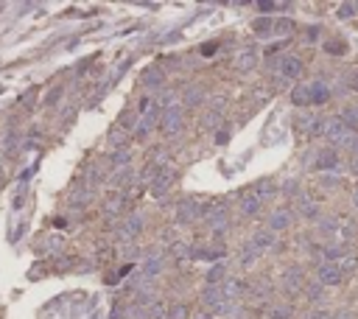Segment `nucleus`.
Segmentation results:
<instances>
[{"label":"nucleus","mask_w":358,"mask_h":319,"mask_svg":"<svg viewBox=\"0 0 358 319\" xmlns=\"http://www.w3.org/2000/svg\"><path fill=\"white\" fill-rule=\"evenodd\" d=\"M204 95H201V90H196V87H191L188 93H185V104H199Z\"/></svg>","instance_id":"nucleus-28"},{"label":"nucleus","mask_w":358,"mask_h":319,"mask_svg":"<svg viewBox=\"0 0 358 319\" xmlns=\"http://www.w3.org/2000/svg\"><path fill=\"white\" fill-rule=\"evenodd\" d=\"M356 87H358V84H356Z\"/></svg>","instance_id":"nucleus-43"},{"label":"nucleus","mask_w":358,"mask_h":319,"mask_svg":"<svg viewBox=\"0 0 358 319\" xmlns=\"http://www.w3.org/2000/svg\"><path fill=\"white\" fill-rule=\"evenodd\" d=\"M171 185H174V168L165 165V168H160V174L151 179V196H165Z\"/></svg>","instance_id":"nucleus-3"},{"label":"nucleus","mask_w":358,"mask_h":319,"mask_svg":"<svg viewBox=\"0 0 358 319\" xmlns=\"http://www.w3.org/2000/svg\"><path fill=\"white\" fill-rule=\"evenodd\" d=\"M185 317H188L185 305H174V308H171V314H168V319H185Z\"/></svg>","instance_id":"nucleus-33"},{"label":"nucleus","mask_w":358,"mask_h":319,"mask_svg":"<svg viewBox=\"0 0 358 319\" xmlns=\"http://www.w3.org/2000/svg\"><path fill=\"white\" fill-rule=\"evenodd\" d=\"M353 171H356V174H358V154H356V157H353Z\"/></svg>","instance_id":"nucleus-41"},{"label":"nucleus","mask_w":358,"mask_h":319,"mask_svg":"<svg viewBox=\"0 0 358 319\" xmlns=\"http://www.w3.org/2000/svg\"><path fill=\"white\" fill-rule=\"evenodd\" d=\"M266 196H271V185H269V182H260V185H258V199L263 202Z\"/></svg>","instance_id":"nucleus-34"},{"label":"nucleus","mask_w":358,"mask_h":319,"mask_svg":"<svg viewBox=\"0 0 358 319\" xmlns=\"http://www.w3.org/2000/svg\"><path fill=\"white\" fill-rule=\"evenodd\" d=\"M291 31H294V23H291L289 17H280V20H274V28H271V36H289Z\"/></svg>","instance_id":"nucleus-18"},{"label":"nucleus","mask_w":358,"mask_h":319,"mask_svg":"<svg viewBox=\"0 0 358 319\" xmlns=\"http://www.w3.org/2000/svg\"><path fill=\"white\" fill-rule=\"evenodd\" d=\"M341 17H353V11H356V6H350V3H344V6H341Z\"/></svg>","instance_id":"nucleus-37"},{"label":"nucleus","mask_w":358,"mask_h":319,"mask_svg":"<svg viewBox=\"0 0 358 319\" xmlns=\"http://www.w3.org/2000/svg\"><path fill=\"white\" fill-rule=\"evenodd\" d=\"M299 213H302L305 218H316L319 216V207H316L314 202H302V205H299Z\"/></svg>","instance_id":"nucleus-26"},{"label":"nucleus","mask_w":358,"mask_h":319,"mask_svg":"<svg viewBox=\"0 0 358 319\" xmlns=\"http://www.w3.org/2000/svg\"><path fill=\"white\" fill-rule=\"evenodd\" d=\"M224 275H227V266H224V263H219V266H216V269H213V272L207 275V283H210V285H219V280H221Z\"/></svg>","instance_id":"nucleus-24"},{"label":"nucleus","mask_w":358,"mask_h":319,"mask_svg":"<svg viewBox=\"0 0 358 319\" xmlns=\"http://www.w3.org/2000/svg\"><path fill=\"white\" fill-rule=\"evenodd\" d=\"M314 168L316 171H336V168H339V154H336V148H322L319 157H316Z\"/></svg>","instance_id":"nucleus-6"},{"label":"nucleus","mask_w":358,"mask_h":319,"mask_svg":"<svg viewBox=\"0 0 358 319\" xmlns=\"http://www.w3.org/2000/svg\"><path fill=\"white\" fill-rule=\"evenodd\" d=\"M201 213H204V205L193 196H185L182 202L176 205V221H179V224H191V221H196Z\"/></svg>","instance_id":"nucleus-1"},{"label":"nucleus","mask_w":358,"mask_h":319,"mask_svg":"<svg viewBox=\"0 0 358 319\" xmlns=\"http://www.w3.org/2000/svg\"><path fill=\"white\" fill-rule=\"evenodd\" d=\"M258 255H260V252H258V247H255L252 241H246L244 247H241V255H238V260H241V266H252L255 260H258Z\"/></svg>","instance_id":"nucleus-15"},{"label":"nucleus","mask_w":358,"mask_h":319,"mask_svg":"<svg viewBox=\"0 0 358 319\" xmlns=\"http://www.w3.org/2000/svg\"><path fill=\"white\" fill-rule=\"evenodd\" d=\"M241 210H244V216H255L258 210H260V199H258V193H244V199H241Z\"/></svg>","instance_id":"nucleus-14"},{"label":"nucleus","mask_w":358,"mask_h":319,"mask_svg":"<svg viewBox=\"0 0 358 319\" xmlns=\"http://www.w3.org/2000/svg\"><path fill=\"white\" fill-rule=\"evenodd\" d=\"M160 126H163V132H165V135H176V132H179V126H182V112H179V106H174V109H165V112H163V121H160Z\"/></svg>","instance_id":"nucleus-5"},{"label":"nucleus","mask_w":358,"mask_h":319,"mask_svg":"<svg viewBox=\"0 0 358 319\" xmlns=\"http://www.w3.org/2000/svg\"><path fill=\"white\" fill-rule=\"evenodd\" d=\"M308 294H311V297H319V294H322V283H316V285H308Z\"/></svg>","instance_id":"nucleus-38"},{"label":"nucleus","mask_w":358,"mask_h":319,"mask_svg":"<svg viewBox=\"0 0 358 319\" xmlns=\"http://www.w3.org/2000/svg\"><path fill=\"white\" fill-rule=\"evenodd\" d=\"M289 224H291V213L289 210H277V213L269 218V230L271 233H280V230H286Z\"/></svg>","instance_id":"nucleus-13"},{"label":"nucleus","mask_w":358,"mask_h":319,"mask_svg":"<svg viewBox=\"0 0 358 319\" xmlns=\"http://www.w3.org/2000/svg\"><path fill=\"white\" fill-rule=\"evenodd\" d=\"M277 65H280V76H283V78H299V76H302V59L294 56V53L280 56Z\"/></svg>","instance_id":"nucleus-2"},{"label":"nucleus","mask_w":358,"mask_h":319,"mask_svg":"<svg viewBox=\"0 0 358 319\" xmlns=\"http://www.w3.org/2000/svg\"><path fill=\"white\" fill-rule=\"evenodd\" d=\"M160 121H163V109H160V106H154V109H151L149 115H143V118H140V121H137V129H134V138H146V135H149V132L154 129V126H157Z\"/></svg>","instance_id":"nucleus-4"},{"label":"nucleus","mask_w":358,"mask_h":319,"mask_svg":"<svg viewBox=\"0 0 358 319\" xmlns=\"http://www.w3.org/2000/svg\"><path fill=\"white\" fill-rule=\"evenodd\" d=\"M291 317V305H277L271 308V319H289Z\"/></svg>","instance_id":"nucleus-27"},{"label":"nucleus","mask_w":358,"mask_h":319,"mask_svg":"<svg viewBox=\"0 0 358 319\" xmlns=\"http://www.w3.org/2000/svg\"><path fill=\"white\" fill-rule=\"evenodd\" d=\"M129 177H131V174H129V168H121V174H115V185H123V182H129Z\"/></svg>","instance_id":"nucleus-35"},{"label":"nucleus","mask_w":358,"mask_h":319,"mask_svg":"<svg viewBox=\"0 0 358 319\" xmlns=\"http://www.w3.org/2000/svg\"><path fill=\"white\" fill-rule=\"evenodd\" d=\"M308 93H311V104H327V98H330V90L325 87V81H314L308 87Z\"/></svg>","instance_id":"nucleus-12"},{"label":"nucleus","mask_w":358,"mask_h":319,"mask_svg":"<svg viewBox=\"0 0 358 319\" xmlns=\"http://www.w3.org/2000/svg\"><path fill=\"white\" fill-rule=\"evenodd\" d=\"M314 319H330V317H327L325 311H316V314H314Z\"/></svg>","instance_id":"nucleus-40"},{"label":"nucleus","mask_w":358,"mask_h":319,"mask_svg":"<svg viewBox=\"0 0 358 319\" xmlns=\"http://www.w3.org/2000/svg\"><path fill=\"white\" fill-rule=\"evenodd\" d=\"M121 207H123V196H121V193H115L112 199H106L104 213H106V216H118V213H121Z\"/></svg>","instance_id":"nucleus-21"},{"label":"nucleus","mask_w":358,"mask_h":319,"mask_svg":"<svg viewBox=\"0 0 358 319\" xmlns=\"http://www.w3.org/2000/svg\"><path fill=\"white\" fill-rule=\"evenodd\" d=\"M358 263V258L356 255H353V252H347V255H344V258H341V266L339 269H353Z\"/></svg>","instance_id":"nucleus-32"},{"label":"nucleus","mask_w":358,"mask_h":319,"mask_svg":"<svg viewBox=\"0 0 358 319\" xmlns=\"http://www.w3.org/2000/svg\"><path fill=\"white\" fill-rule=\"evenodd\" d=\"M174 258L176 260H191L193 258V252H191V247H188V244H174Z\"/></svg>","instance_id":"nucleus-23"},{"label":"nucleus","mask_w":358,"mask_h":319,"mask_svg":"<svg viewBox=\"0 0 358 319\" xmlns=\"http://www.w3.org/2000/svg\"><path fill=\"white\" fill-rule=\"evenodd\" d=\"M255 65H258V51H255V48H246V51L238 53V59H235L238 70H252Z\"/></svg>","instance_id":"nucleus-11"},{"label":"nucleus","mask_w":358,"mask_h":319,"mask_svg":"<svg viewBox=\"0 0 358 319\" xmlns=\"http://www.w3.org/2000/svg\"><path fill=\"white\" fill-rule=\"evenodd\" d=\"M319 283H322V285H336V283H341V269H339V263H322V266H319Z\"/></svg>","instance_id":"nucleus-8"},{"label":"nucleus","mask_w":358,"mask_h":319,"mask_svg":"<svg viewBox=\"0 0 358 319\" xmlns=\"http://www.w3.org/2000/svg\"><path fill=\"white\" fill-rule=\"evenodd\" d=\"M244 288H246V285L241 283V280H227V283H221V294H224V300H235Z\"/></svg>","instance_id":"nucleus-17"},{"label":"nucleus","mask_w":358,"mask_h":319,"mask_svg":"<svg viewBox=\"0 0 358 319\" xmlns=\"http://www.w3.org/2000/svg\"><path fill=\"white\" fill-rule=\"evenodd\" d=\"M341 121H344L347 129H356L358 126V106H347V109L341 112Z\"/></svg>","instance_id":"nucleus-22"},{"label":"nucleus","mask_w":358,"mask_h":319,"mask_svg":"<svg viewBox=\"0 0 358 319\" xmlns=\"http://www.w3.org/2000/svg\"><path fill=\"white\" fill-rule=\"evenodd\" d=\"M213 311H216V314H219V317H232V314H235V302H232V300H224V302H221V305H219V308H213Z\"/></svg>","instance_id":"nucleus-25"},{"label":"nucleus","mask_w":358,"mask_h":319,"mask_svg":"<svg viewBox=\"0 0 358 319\" xmlns=\"http://www.w3.org/2000/svg\"><path fill=\"white\" fill-rule=\"evenodd\" d=\"M87 199H90V193H87V190H76V196L70 199V202H73V205H84Z\"/></svg>","instance_id":"nucleus-36"},{"label":"nucleus","mask_w":358,"mask_h":319,"mask_svg":"<svg viewBox=\"0 0 358 319\" xmlns=\"http://www.w3.org/2000/svg\"><path fill=\"white\" fill-rule=\"evenodd\" d=\"M325 255H327V260H341L344 258V249H341V247H327Z\"/></svg>","instance_id":"nucleus-31"},{"label":"nucleus","mask_w":358,"mask_h":319,"mask_svg":"<svg viewBox=\"0 0 358 319\" xmlns=\"http://www.w3.org/2000/svg\"><path fill=\"white\" fill-rule=\"evenodd\" d=\"M297 285H299V269H294V272L286 277V288H289V291H294Z\"/></svg>","instance_id":"nucleus-30"},{"label":"nucleus","mask_w":358,"mask_h":319,"mask_svg":"<svg viewBox=\"0 0 358 319\" xmlns=\"http://www.w3.org/2000/svg\"><path fill=\"white\" fill-rule=\"evenodd\" d=\"M291 104H297V106L311 104V93H308V87H294V90H291Z\"/></svg>","instance_id":"nucleus-20"},{"label":"nucleus","mask_w":358,"mask_h":319,"mask_svg":"<svg viewBox=\"0 0 358 319\" xmlns=\"http://www.w3.org/2000/svg\"><path fill=\"white\" fill-rule=\"evenodd\" d=\"M252 28H255V34H260V36H271L274 20H271V17H260V20H255V23H252Z\"/></svg>","instance_id":"nucleus-19"},{"label":"nucleus","mask_w":358,"mask_h":319,"mask_svg":"<svg viewBox=\"0 0 358 319\" xmlns=\"http://www.w3.org/2000/svg\"><path fill=\"white\" fill-rule=\"evenodd\" d=\"M140 230H143V216L134 213V216H129L126 221H123V227L118 230V235H121L123 241H131L134 235H140Z\"/></svg>","instance_id":"nucleus-7"},{"label":"nucleus","mask_w":358,"mask_h":319,"mask_svg":"<svg viewBox=\"0 0 358 319\" xmlns=\"http://www.w3.org/2000/svg\"><path fill=\"white\" fill-rule=\"evenodd\" d=\"M207 227H213L216 233L227 230V207H216V210L207 216Z\"/></svg>","instance_id":"nucleus-10"},{"label":"nucleus","mask_w":358,"mask_h":319,"mask_svg":"<svg viewBox=\"0 0 358 319\" xmlns=\"http://www.w3.org/2000/svg\"><path fill=\"white\" fill-rule=\"evenodd\" d=\"M327 51H330V53H341V51H344V45H336V42H330V45H327Z\"/></svg>","instance_id":"nucleus-39"},{"label":"nucleus","mask_w":358,"mask_h":319,"mask_svg":"<svg viewBox=\"0 0 358 319\" xmlns=\"http://www.w3.org/2000/svg\"><path fill=\"white\" fill-rule=\"evenodd\" d=\"M126 163H129V151L126 148H121V151L112 154V165H126Z\"/></svg>","instance_id":"nucleus-29"},{"label":"nucleus","mask_w":358,"mask_h":319,"mask_svg":"<svg viewBox=\"0 0 358 319\" xmlns=\"http://www.w3.org/2000/svg\"><path fill=\"white\" fill-rule=\"evenodd\" d=\"M163 272V255L160 252H149V258H146V277H154Z\"/></svg>","instance_id":"nucleus-16"},{"label":"nucleus","mask_w":358,"mask_h":319,"mask_svg":"<svg viewBox=\"0 0 358 319\" xmlns=\"http://www.w3.org/2000/svg\"><path fill=\"white\" fill-rule=\"evenodd\" d=\"M353 205H356V207H358V190H356V196H353Z\"/></svg>","instance_id":"nucleus-42"},{"label":"nucleus","mask_w":358,"mask_h":319,"mask_svg":"<svg viewBox=\"0 0 358 319\" xmlns=\"http://www.w3.org/2000/svg\"><path fill=\"white\" fill-rule=\"evenodd\" d=\"M249 241L258 247V252H266V249H271V247L277 244V238H274L271 230H260V233H255V238H249Z\"/></svg>","instance_id":"nucleus-9"}]
</instances>
